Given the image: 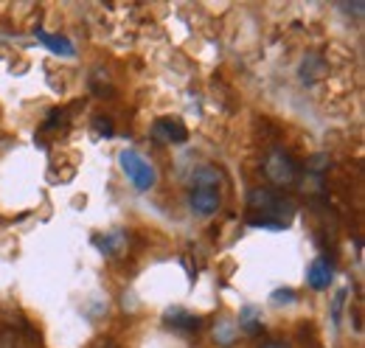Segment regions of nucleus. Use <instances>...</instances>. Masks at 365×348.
Here are the masks:
<instances>
[{"instance_id": "1", "label": "nucleus", "mask_w": 365, "mask_h": 348, "mask_svg": "<svg viewBox=\"0 0 365 348\" xmlns=\"http://www.w3.org/2000/svg\"><path fill=\"white\" fill-rule=\"evenodd\" d=\"M247 208H250L253 214H259V217L278 219V222H284V214H287V217L292 214L289 200L281 197L275 188H264V185L250 188V194H247Z\"/></svg>"}, {"instance_id": "2", "label": "nucleus", "mask_w": 365, "mask_h": 348, "mask_svg": "<svg viewBox=\"0 0 365 348\" xmlns=\"http://www.w3.org/2000/svg\"><path fill=\"white\" fill-rule=\"evenodd\" d=\"M118 166H121V172H124V177L130 180V185H133L135 191H149V188H155L158 172H155V166H152L146 158H140L138 152L124 149V152L118 155Z\"/></svg>"}, {"instance_id": "3", "label": "nucleus", "mask_w": 365, "mask_h": 348, "mask_svg": "<svg viewBox=\"0 0 365 348\" xmlns=\"http://www.w3.org/2000/svg\"><path fill=\"white\" fill-rule=\"evenodd\" d=\"M264 174H267V180L275 185V191H278V188H292V185H298V180H301L298 163H295L284 149H273V152L264 158Z\"/></svg>"}, {"instance_id": "4", "label": "nucleus", "mask_w": 365, "mask_h": 348, "mask_svg": "<svg viewBox=\"0 0 365 348\" xmlns=\"http://www.w3.org/2000/svg\"><path fill=\"white\" fill-rule=\"evenodd\" d=\"M188 208L197 217H214L222 208V194L214 188H191L188 191Z\"/></svg>"}, {"instance_id": "5", "label": "nucleus", "mask_w": 365, "mask_h": 348, "mask_svg": "<svg viewBox=\"0 0 365 348\" xmlns=\"http://www.w3.org/2000/svg\"><path fill=\"white\" fill-rule=\"evenodd\" d=\"M152 138L158 143H185L188 140V130L182 127L178 118H158L152 124Z\"/></svg>"}, {"instance_id": "6", "label": "nucleus", "mask_w": 365, "mask_h": 348, "mask_svg": "<svg viewBox=\"0 0 365 348\" xmlns=\"http://www.w3.org/2000/svg\"><path fill=\"white\" fill-rule=\"evenodd\" d=\"M163 323H166L169 329H175V332H197V329L202 326V317L194 314V312H188V309L172 306V309H166Z\"/></svg>"}, {"instance_id": "7", "label": "nucleus", "mask_w": 365, "mask_h": 348, "mask_svg": "<svg viewBox=\"0 0 365 348\" xmlns=\"http://www.w3.org/2000/svg\"><path fill=\"white\" fill-rule=\"evenodd\" d=\"M331 278H334V264L326 259V256H318V259L309 264V270H307V284L312 290H329Z\"/></svg>"}, {"instance_id": "8", "label": "nucleus", "mask_w": 365, "mask_h": 348, "mask_svg": "<svg viewBox=\"0 0 365 348\" xmlns=\"http://www.w3.org/2000/svg\"><path fill=\"white\" fill-rule=\"evenodd\" d=\"M222 183H225L222 169H217L211 163H205V166H200V169L191 172V188H214V191H220Z\"/></svg>"}, {"instance_id": "9", "label": "nucleus", "mask_w": 365, "mask_h": 348, "mask_svg": "<svg viewBox=\"0 0 365 348\" xmlns=\"http://www.w3.org/2000/svg\"><path fill=\"white\" fill-rule=\"evenodd\" d=\"M34 37H37V43H43L51 51V53H56V56H76V45L71 43L68 37H59V34H51V31H43V29H37L34 31Z\"/></svg>"}, {"instance_id": "10", "label": "nucleus", "mask_w": 365, "mask_h": 348, "mask_svg": "<svg viewBox=\"0 0 365 348\" xmlns=\"http://www.w3.org/2000/svg\"><path fill=\"white\" fill-rule=\"evenodd\" d=\"M323 76H326V59L320 53H307L304 62H301V82L304 85H315Z\"/></svg>"}, {"instance_id": "11", "label": "nucleus", "mask_w": 365, "mask_h": 348, "mask_svg": "<svg viewBox=\"0 0 365 348\" xmlns=\"http://www.w3.org/2000/svg\"><path fill=\"white\" fill-rule=\"evenodd\" d=\"M239 329L247 334H262V314L253 306H245L239 312Z\"/></svg>"}, {"instance_id": "12", "label": "nucleus", "mask_w": 365, "mask_h": 348, "mask_svg": "<svg viewBox=\"0 0 365 348\" xmlns=\"http://www.w3.org/2000/svg\"><path fill=\"white\" fill-rule=\"evenodd\" d=\"M214 340H217L222 348L233 346V340H236V326L228 323V320H220L217 329H214Z\"/></svg>"}, {"instance_id": "13", "label": "nucleus", "mask_w": 365, "mask_h": 348, "mask_svg": "<svg viewBox=\"0 0 365 348\" xmlns=\"http://www.w3.org/2000/svg\"><path fill=\"white\" fill-rule=\"evenodd\" d=\"M346 301H349V290L340 287V290L334 292V298H331V323H334V326H340V317H343Z\"/></svg>"}, {"instance_id": "14", "label": "nucleus", "mask_w": 365, "mask_h": 348, "mask_svg": "<svg viewBox=\"0 0 365 348\" xmlns=\"http://www.w3.org/2000/svg\"><path fill=\"white\" fill-rule=\"evenodd\" d=\"M98 250L101 253H107V256H113L118 247H124V233L121 230H115V233H110V236H104V239H98Z\"/></svg>"}, {"instance_id": "15", "label": "nucleus", "mask_w": 365, "mask_h": 348, "mask_svg": "<svg viewBox=\"0 0 365 348\" xmlns=\"http://www.w3.org/2000/svg\"><path fill=\"white\" fill-rule=\"evenodd\" d=\"M307 169H309L307 174H318V177H323V174L331 169V160H329V155H312L309 163H307Z\"/></svg>"}, {"instance_id": "16", "label": "nucleus", "mask_w": 365, "mask_h": 348, "mask_svg": "<svg viewBox=\"0 0 365 348\" xmlns=\"http://www.w3.org/2000/svg\"><path fill=\"white\" fill-rule=\"evenodd\" d=\"M301 191H309V194L323 191V177H318V174H307L304 183H301Z\"/></svg>"}, {"instance_id": "17", "label": "nucleus", "mask_w": 365, "mask_h": 348, "mask_svg": "<svg viewBox=\"0 0 365 348\" xmlns=\"http://www.w3.org/2000/svg\"><path fill=\"white\" fill-rule=\"evenodd\" d=\"M93 130L101 138H113V121L110 118H93Z\"/></svg>"}, {"instance_id": "18", "label": "nucleus", "mask_w": 365, "mask_h": 348, "mask_svg": "<svg viewBox=\"0 0 365 348\" xmlns=\"http://www.w3.org/2000/svg\"><path fill=\"white\" fill-rule=\"evenodd\" d=\"M256 227H270V230H284L287 222H278V219H267V217H253L250 219Z\"/></svg>"}, {"instance_id": "19", "label": "nucleus", "mask_w": 365, "mask_h": 348, "mask_svg": "<svg viewBox=\"0 0 365 348\" xmlns=\"http://www.w3.org/2000/svg\"><path fill=\"white\" fill-rule=\"evenodd\" d=\"M275 306H281V304H292L295 301V292L292 290H275L273 292V298H270Z\"/></svg>"}, {"instance_id": "20", "label": "nucleus", "mask_w": 365, "mask_h": 348, "mask_svg": "<svg viewBox=\"0 0 365 348\" xmlns=\"http://www.w3.org/2000/svg\"><path fill=\"white\" fill-rule=\"evenodd\" d=\"M262 348H289V343H284V340H267Z\"/></svg>"}]
</instances>
